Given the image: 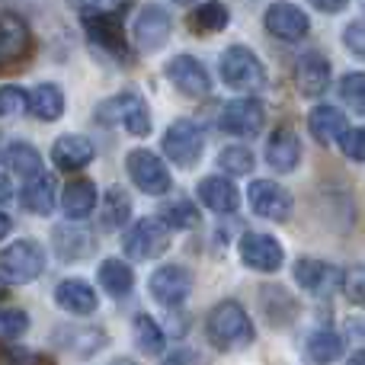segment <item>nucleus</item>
Wrapping results in <instances>:
<instances>
[{"label": "nucleus", "instance_id": "1", "mask_svg": "<svg viewBox=\"0 0 365 365\" xmlns=\"http://www.w3.org/2000/svg\"><path fill=\"white\" fill-rule=\"evenodd\" d=\"M77 13L83 16V29L96 51L113 58L115 64H132L135 55L128 48V38L122 32L119 16L128 13V4H81Z\"/></svg>", "mask_w": 365, "mask_h": 365}, {"label": "nucleus", "instance_id": "2", "mask_svg": "<svg viewBox=\"0 0 365 365\" xmlns=\"http://www.w3.org/2000/svg\"><path fill=\"white\" fill-rule=\"evenodd\" d=\"M205 336L221 353H237L257 340V330H253V321L244 311V304L218 302L205 317Z\"/></svg>", "mask_w": 365, "mask_h": 365}, {"label": "nucleus", "instance_id": "3", "mask_svg": "<svg viewBox=\"0 0 365 365\" xmlns=\"http://www.w3.org/2000/svg\"><path fill=\"white\" fill-rule=\"evenodd\" d=\"M93 115H96V122H103V125H122L128 135H135V138H148L154 128L148 103L141 100L138 93H132V90L103 100Z\"/></svg>", "mask_w": 365, "mask_h": 365}, {"label": "nucleus", "instance_id": "4", "mask_svg": "<svg viewBox=\"0 0 365 365\" xmlns=\"http://www.w3.org/2000/svg\"><path fill=\"white\" fill-rule=\"evenodd\" d=\"M45 272V250L36 240H16L0 250V282L29 285Z\"/></svg>", "mask_w": 365, "mask_h": 365}, {"label": "nucleus", "instance_id": "5", "mask_svg": "<svg viewBox=\"0 0 365 365\" xmlns=\"http://www.w3.org/2000/svg\"><path fill=\"white\" fill-rule=\"evenodd\" d=\"M221 81L227 83L231 90H240V93H257V90L266 87V68L250 48L244 45H231L225 48L218 61Z\"/></svg>", "mask_w": 365, "mask_h": 365}, {"label": "nucleus", "instance_id": "6", "mask_svg": "<svg viewBox=\"0 0 365 365\" xmlns=\"http://www.w3.org/2000/svg\"><path fill=\"white\" fill-rule=\"evenodd\" d=\"M164 154L170 158V164L182 167H195L205 154V128L192 119H177L170 122V128L164 132Z\"/></svg>", "mask_w": 365, "mask_h": 365}, {"label": "nucleus", "instance_id": "7", "mask_svg": "<svg viewBox=\"0 0 365 365\" xmlns=\"http://www.w3.org/2000/svg\"><path fill=\"white\" fill-rule=\"evenodd\" d=\"M173 244V231L164 221L154 215V218H141L122 237V250L132 259H158L160 253H167Z\"/></svg>", "mask_w": 365, "mask_h": 365}, {"label": "nucleus", "instance_id": "8", "mask_svg": "<svg viewBox=\"0 0 365 365\" xmlns=\"http://www.w3.org/2000/svg\"><path fill=\"white\" fill-rule=\"evenodd\" d=\"M125 173L132 177V182L148 195H167L173 189L170 167L164 164V158H158L148 148H135L125 158Z\"/></svg>", "mask_w": 365, "mask_h": 365}, {"label": "nucleus", "instance_id": "9", "mask_svg": "<svg viewBox=\"0 0 365 365\" xmlns=\"http://www.w3.org/2000/svg\"><path fill=\"white\" fill-rule=\"evenodd\" d=\"M263 125H266V109L257 96L231 100L218 113V128L225 135H234V138H253V135L263 132Z\"/></svg>", "mask_w": 365, "mask_h": 365}, {"label": "nucleus", "instance_id": "10", "mask_svg": "<svg viewBox=\"0 0 365 365\" xmlns=\"http://www.w3.org/2000/svg\"><path fill=\"white\" fill-rule=\"evenodd\" d=\"M148 292L154 302H160L164 308H180L189 295H192V272L180 263H164L151 272L148 279Z\"/></svg>", "mask_w": 365, "mask_h": 365}, {"label": "nucleus", "instance_id": "11", "mask_svg": "<svg viewBox=\"0 0 365 365\" xmlns=\"http://www.w3.org/2000/svg\"><path fill=\"white\" fill-rule=\"evenodd\" d=\"M247 202H250L253 215H259V218H266V221H289L292 208H295L292 192L276 180L250 182V189H247Z\"/></svg>", "mask_w": 365, "mask_h": 365}, {"label": "nucleus", "instance_id": "12", "mask_svg": "<svg viewBox=\"0 0 365 365\" xmlns=\"http://www.w3.org/2000/svg\"><path fill=\"white\" fill-rule=\"evenodd\" d=\"M343 279H346V272L334 263H324V259L304 257L295 263V282L314 298H334L343 289Z\"/></svg>", "mask_w": 365, "mask_h": 365}, {"label": "nucleus", "instance_id": "13", "mask_svg": "<svg viewBox=\"0 0 365 365\" xmlns=\"http://www.w3.org/2000/svg\"><path fill=\"white\" fill-rule=\"evenodd\" d=\"M167 81L180 90L189 100H202V96L212 93V74L208 68L192 55H173L167 61Z\"/></svg>", "mask_w": 365, "mask_h": 365}, {"label": "nucleus", "instance_id": "14", "mask_svg": "<svg viewBox=\"0 0 365 365\" xmlns=\"http://www.w3.org/2000/svg\"><path fill=\"white\" fill-rule=\"evenodd\" d=\"M170 32H173V19L164 6L148 4L138 10V19H135V45H138V51H145V55L160 51L167 45V38H170Z\"/></svg>", "mask_w": 365, "mask_h": 365}, {"label": "nucleus", "instance_id": "15", "mask_svg": "<svg viewBox=\"0 0 365 365\" xmlns=\"http://www.w3.org/2000/svg\"><path fill=\"white\" fill-rule=\"evenodd\" d=\"M240 250V263L247 269H257V272H276L279 266L285 263V250L272 234H257V231H247L237 244Z\"/></svg>", "mask_w": 365, "mask_h": 365}, {"label": "nucleus", "instance_id": "16", "mask_svg": "<svg viewBox=\"0 0 365 365\" xmlns=\"http://www.w3.org/2000/svg\"><path fill=\"white\" fill-rule=\"evenodd\" d=\"M32 51V29L19 13H0V68L26 61Z\"/></svg>", "mask_w": 365, "mask_h": 365}, {"label": "nucleus", "instance_id": "17", "mask_svg": "<svg viewBox=\"0 0 365 365\" xmlns=\"http://www.w3.org/2000/svg\"><path fill=\"white\" fill-rule=\"evenodd\" d=\"M263 23H266V32H269V36H276L279 42H302V38L311 32L308 13H304L302 6H295V4H272V6H266Z\"/></svg>", "mask_w": 365, "mask_h": 365}, {"label": "nucleus", "instance_id": "18", "mask_svg": "<svg viewBox=\"0 0 365 365\" xmlns=\"http://www.w3.org/2000/svg\"><path fill=\"white\" fill-rule=\"evenodd\" d=\"M295 87L302 96L317 100V96L327 93L330 87V61L321 51H304L295 61Z\"/></svg>", "mask_w": 365, "mask_h": 365}, {"label": "nucleus", "instance_id": "19", "mask_svg": "<svg viewBox=\"0 0 365 365\" xmlns=\"http://www.w3.org/2000/svg\"><path fill=\"white\" fill-rule=\"evenodd\" d=\"M93 158H96V148L87 135H61L51 145V164L64 173L83 170L87 164H93Z\"/></svg>", "mask_w": 365, "mask_h": 365}, {"label": "nucleus", "instance_id": "20", "mask_svg": "<svg viewBox=\"0 0 365 365\" xmlns=\"http://www.w3.org/2000/svg\"><path fill=\"white\" fill-rule=\"evenodd\" d=\"M55 304L74 317H90L100 308V298H96L93 285L83 282V279H64L55 285Z\"/></svg>", "mask_w": 365, "mask_h": 365}, {"label": "nucleus", "instance_id": "21", "mask_svg": "<svg viewBox=\"0 0 365 365\" xmlns=\"http://www.w3.org/2000/svg\"><path fill=\"white\" fill-rule=\"evenodd\" d=\"M266 164L276 173H292L302 164V141H298V135L289 125L276 128L269 135V141H266Z\"/></svg>", "mask_w": 365, "mask_h": 365}, {"label": "nucleus", "instance_id": "22", "mask_svg": "<svg viewBox=\"0 0 365 365\" xmlns=\"http://www.w3.org/2000/svg\"><path fill=\"white\" fill-rule=\"evenodd\" d=\"M308 132L314 135L317 145H334V141H343V135L349 132L346 113L336 106H314L308 113Z\"/></svg>", "mask_w": 365, "mask_h": 365}, {"label": "nucleus", "instance_id": "23", "mask_svg": "<svg viewBox=\"0 0 365 365\" xmlns=\"http://www.w3.org/2000/svg\"><path fill=\"white\" fill-rule=\"evenodd\" d=\"M199 202L218 215H231L240 205V192L227 177H205L199 182Z\"/></svg>", "mask_w": 365, "mask_h": 365}, {"label": "nucleus", "instance_id": "24", "mask_svg": "<svg viewBox=\"0 0 365 365\" xmlns=\"http://www.w3.org/2000/svg\"><path fill=\"white\" fill-rule=\"evenodd\" d=\"M100 205V195H96V186L90 180H71L61 192V208L71 221H83L93 215V208Z\"/></svg>", "mask_w": 365, "mask_h": 365}, {"label": "nucleus", "instance_id": "25", "mask_svg": "<svg viewBox=\"0 0 365 365\" xmlns=\"http://www.w3.org/2000/svg\"><path fill=\"white\" fill-rule=\"evenodd\" d=\"M19 199H23V208L32 215H38V218H48L51 212H55L58 199H55V180L48 177V173H42L38 180H29L23 186V192H19Z\"/></svg>", "mask_w": 365, "mask_h": 365}, {"label": "nucleus", "instance_id": "26", "mask_svg": "<svg viewBox=\"0 0 365 365\" xmlns=\"http://www.w3.org/2000/svg\"><path fill=\"white\" fill-rule=\"evenodd\" d=\"M6 167H10L16 177H23L26 182L29 180H38L42 177V154H38L36 145H29V141H13V145H6V154H4Z\"/></svg>", "mask_w": 365, "mask_h": 365}, {"label": "nucleus", "instance_id": "27", "mask_svg": "<svg viewBox=\"0 0 365 365\" xmlns=\"http://www.w3.org/2000/svg\"><path fill=\"white\" fill-rule=\"evenodd\" d=\"M51 240H55V250L61 253L64 263H77V259H83L90 250H93V237H90L83 227H74V225L55 227Z\"/></svg>", "mask_w": 365, "mask_h": 365}, {"label": "nucleus", "instance_id": "28", "mask_svg": "<svg viewBox=\"0 0 365 365\" xmlns=\"http://www.w3.org/2000/svg\"><path fill=\"white\" fill-rule=\"evenodd\" d=\"M96 279H100V285L113 298H125L128 292L135 289V272H132V266H128L125 259H103Z\"/></svg>", "mask_w": 365, "mask_h": 365}, {"label": "nucleus", "instance_id": "29", "mask_svg": "<svg viewBox=\"0 0 365 365\" xmlns=\"http://www.w3.org/2000/svg\"><path fill=\"white\" fill-rule=\"evenodd\" d=\"M29 113L42 122H58L64 115V90L58 83H38L32 90Z\"/></svg>", "mask_w": 365, "mask_h": 365}, {"label": "nucleus", "instance_id": "30", "mask_svg": "<svg viewBox=\"0 0 365 365\" xmlns=\"http://www.w3.org/2000/svg\"><path fill=\"white\" fill-rule=\"evenodd\" d=\"M132 330H135V346H138L141 353L145 356H164L167 334L151 314H135Z\"/></svg>", "mask_w": 365, "mask_h": 365}, {"label": "nucleus", "instance_id": "31", "mask_svg": "<svg viewBox=\"0 0 365 365\" xmlns=\"http://www.w3.org/2000/svg\"><path fill=\"white\" fill-rule=\"evenodd\" d=\"M158 218L164 221L170 231H192V227L202 225L199 205H195V202H189V199H170V202H164Z\"/></svg>", "mask_w": 365, "mask_h": 365}, {"label": "nucleus", "instance_id": "32", "mask_svg": "<svg viewBox=\"0 0 365 365\" xmlns=\"http://www.w3.org/2000/svg\"><path fill=\"white\" fill-rule=\"evenodd\" d=\"M132 218V195L122 186H109L103 199V227H125Z\"/></svg>", "mask_w": 365, "mask_h": 365}, {"label": "nucleus", "instance_id": "33", "mask_svg": "<svg viewBox=\"0 0 365 365\" xmlns=\"http://www.w3.org/2000/svg\"><path fill=\"white\" fill-rule=\"evenodd\" d=\"M308 356L317 365H330L343 356V336L336 330H317L308 336Z\"/></svg>", "mask_w": 365, "mask_h": 365}, {"label": "nucleus", "instance_id": "34", "mask_svg": "<svg viewBox=\"0 0 365 365\" xmlns=\"http://www.w3.org/2000/svg\"><path fill=\"white\" fill-rule=\"evenodd\" d=\"M189 19H192V29H202V32H221L227 29V23H231V10H227L225 4H199L192 13H189Z\"/></svg>", "mask_w": 365, "mask_h": 365}, {"label": "nucleus", "instance_id": "35", "mask_svg": "<svg viewBox=\"0 0 365 365\" xmlns=\"http://www.w3.org/2000/svg\"><path fill=\"white\" fill-rule=\"evenodd\" d=\"M253 164H257V158H253V151L244 145H227V148H221V154H218V167L227 177H247V173L253 170Z\"/></svg>", "mask_w": 365, "mask_h": 365}, {"label": "nucleus", "instance_id": "36", "mask_svg": "<svg viewBox=\"0 0 365 365\" xmlns=\"http://www.w3.org/2000/svg\"><path fill=\"white\" fill-rule=\"evenodd\" d=\"M29 103L32 93L19 83H4L0 87V119H13V115H23L29 113Z\"/></svg>", "mask_w": 365, "mask_h": 365}, {"label": "nucleus", "instance_id": "37", "mask_svg": "<svg viewBox=\"0 0 365 365\" xmlns=\"http://www.w3.org/2000/svg\"><path fill=\"white\" fill-rule=\"evenodd\" d=\"M269 295L276 298V304H272V302H263V314L269 317V324H279V327H282V324L295 321V314H298L295 298H292L285 289H276V285L269 289Z\"/></svg>", "mask_w": 365, "mask_h": 365}, {"label": "nucleus", "instance_id": "38", "mask_svg": "<svg viewBox=\"0 0 365 365\" xmlns=\"http://www.w3.org/2000/svg\"><path fill=\"white\" fill-rule=\"evenodd\" d=\"M340 100L346 103L353 113L365 115V71H353L340 81Z\"/></svg>", "mask_w": 365, "mask_h": 365}, {"label": "nucleus", "instance_id": "39", "mask_svg": "<svg viewBox=\"0 0 365 365\" xmlns=\"http://www.w3.org/2000/svg\"><path fill=\"white\" fill-rule=\"evenodd\" d=\"M29 330V314L23 308H0V336L4 340H19Z\"/></svg>", "mask_w": 365, "mask_h": 365}, {"label": "nucleus", "instance_id": "40", "mask_svg": "<svg viewBox=\"0 0 365 365\" xmlns=\"http://www.w3.org/2000/svg\"><path fill=\"white\" fill-rule=\"evenodd\" d=\"M0 365H55L48 356H36L32 349L13 346V343H0Z\"/></svg>", "mask_w": 365, "mask_h": 365}, {"label": "nucleus", "instance_id": "41", "mask_svg": "<svg viewBox=\"0 0 365 365\" xmlns=\"http://www.w3.org/2000/svg\"><path fill=\"white\" fill-rule=\"evenodd\" d=\"M343 295L353 304H365V266H353L343 279Z\"/></svg>", "mask_w": 365, "mask_h": 365}, {"label": "nucleus", "instance_id": "42", "mask_svg": "<svg viewBox=\"0 0 365 365\" xmlns=\"http://www.w3.org/2000/svg\"><path fill=\"white\" fill-rule=\"evenodd\" d=\"M340 148L349 160H362L365 164V128H349V132L343 135Z\"/></svg>", "mask_w": 365, "mask_h": 365}, {"label": "nucleus", "instance_id": "43", "mask_svg": "<svg viewBox=\"0 0 365 365\" xmlns=\"http://www.w3.org/2000/svg\"><path fill=\"white\" fill-rule=\"evenodd\" d=\"M343 42H346V48L353 51V55L365 58V26H349L346 32H343Z\"/></svg>", "mask_w": 365, "mask_h": 365}, {"label": "nucleus", "instance_id": "44", "mask_svg": "<svg viewBox=\"0 0 365 365\" xmlns=\"http://www.w3.org/2000/svg\"><path fill=\"white\" fill-rule=\"evenodd\" d=\"M13 195V186H10V177H4V173H0V202H6Z\"/></svg>", "mask_w": 365, "mask_h": 365}, {"label": "nucleus", "instance_id": "45", "mask_svg": "<svg viewBox=\"0 0 365 365\" xmlns=\"http://www.w3.org/2000/svg\"><path fill=\"white\" fill-rule=\"evenodd\" d=\"M314 10L317 13H340V10H346V4H314Z\"/></svg>", "mask_w": 365, "mask_h": 365}, {"label": "nucleus", "instance_id": "46", "mask_svg": "<svg viewBox=\"0 0 365 365\" xmlns=\"http://www.w3.org/2000/svg\"><path fill=\"white\" fill-rule=\"evenodd\" d=\"M10 227H13L10 215H6V212H0V240H4V237H6V234H10Z\"/></svg>", "mask_w": 365, "mask_h": 365}, {"label": "nucleus", "instance_id": "47", "mask_svg": "<svg viewBox=\"0 0 365 365\" xmlns=\"http://www.w3.org/2000/svg\"><path fill=\"white\" fill-rule=\"evenodd\" d=\"M346 365H365V349H359V353L349 356V362H346Z\"/></svg>", "mask_w": 365, "mask_h": 365}, {"label": "nucleus", "instance_id": "48", "mask_svg": "<svg viewBox=\"0 0 365 365\" xmlns=\"http://www.w3.org/2000/svg\"><path fill=\"white\" fill-rule=\"evenodd\" d=\"M109 365H138V362H132V359H113Z\"/></svg>", "mask_w": 365, "mask_h": 365}, {"label": "nucleus", "instance_id": "49", "mask_svg": "<svg viewBox=\"0 0 365 365\" xmlns=\"http://www.w3.org/2000/svg\"><path fill=\"white\" fill-rule=\"evenodd\" d=\"M6 154V145H4V132H0V158Z\"/></svg>", "mask_w": 365, "mask_h": 365}, {"label": "nucleus", "instance_id": "50", "mask_svg": "<svg viewBox=\"0 0 365 365\" xmlns=\"http://www.w3.org/2000/svg\"><path fill=\"white\" fill-rule=\"evenodd\" d=\"M0 298H6V292H4V289H0Z\"/></svg>", "mask_w": 365, "mask_h": 365}, {"label": "nucleus", "instance_id": "51", "mask_svg": "<svg viewBox=\"0 0 365 365\" xmlns=\"http://www.w3.org/2000/svg\"><path fill=\"white\" fill-rule=\"evenodd\" d=\"M362 10H365V4H362Z\"/></svg>", "mask_w": 365, "mask_h": 365}]
</instances>
